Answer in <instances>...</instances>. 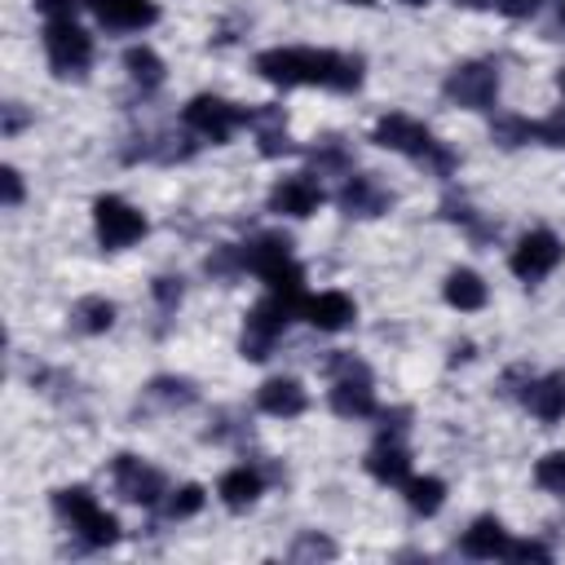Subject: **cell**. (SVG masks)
Wrapping results in <instances>:
<instances>
[{"label":"cell","mask_w":565,"mask_h":565,"mask_svg":"<svg viewBox=\"0 0 565 565\" xmlns=\"http://www.w3.org/2000/svg\"><path fill=\"white\" fill-rule=\"evenodd\" d=\"M97 22L115 26V31H141L150 22H159V4L154 0H84Z\"/></svg>","instance_id":"11"},{"label":"cell","mask_w":565,"mask_h":565,"mask_svg":"<svg viewBox=\"0 0 565 565\" xmlns=\"http://www.w3.org/2000/svg\"><path fill=\"white\" fill-rule=\"evenodd\" d=\"M44 53H49V66L57 75H84L88 62H93V40L71 18H49V26H44Z\"/></svg>","instance_id":"5"},{"label":"cell","mask_w":565,"mask_h":565,"mask_svg":"<svg viewBox=\"0 0 565 565\" xmlns=\"http://www.w3.org/2000/svg\"><path fill=\"white\" fill-rule=\"evenodd\" d=\"M93 221H97V238H102V247H128V243H137L141 234H146V216L132 207V203H124V199H115V194H102L97 203H93Z\"/></svg>","instance_id":"6"},{"label":"cell","mask_w":565,"mask_h":565,"mask_svg":"<svg viewBox=\"0 0 565 565\" xmlns=\"http://www.w3.org/2000/svg\"><path fill=\"white\" fill-rule=\"evenodd\" d=\"M402 4H428V0H402Z\"/></svg>","instance_id":"37"},{"label":"cell","mask_w":565,"mask_h":565,"mask_svg":"<svg viewBox=\"0 0 565 565\" xmlns=\"http://www.w3.org/2000/svg\"><path fill=\"white\" fill-rule=\"evenodd\" d=\"M150 397H163V402L190 406V402H194V388H190L185 380H168V375H163V380H154V384H150Z\"/></svg>","instance_id":"28"},{"label":"cell","mask_w":565,"mask_h":565,"mask_svg":"<svg viewBox=\"0 0 565 565\" xmlns=\"http://www.w3.org/2000/svg\"><path fill=\"white\" fill-rule=\"evenodd\" d=\"M115 486H119V494L128 499V503H159L163 499V477L150 468V463H141L137 455H119L115 459Z\"/></svg>","instance_id":"10"},{"label":"cell","mask_w":565,"mask_h":565,"mask_svg":"<svg viewBox=\"0 0 565 565\" xmlns=\"http://www.w3.org/2000/svg\"><path fill=\"white\" fill-rule=\"evenodd\" d=\"M331 411L344 419H366L375 415V393H371V375H340L331 384Z\"/></svg>","instance_id":"13"},{"label":"cell","mask_w":565,"mask_h":565,"mask_svg":"<svg viewBox=\"0 0 565 565\" xmlns=\"http://www.w3.org/2000/svg\"><path fill=\"white\" fill-rule=\"evenodd\" d=\"M534 481H539L547 494H565V450H547V455L534 463Z\"/></svg>","instance_id":"26"},{"label":"cell","mask_w":565,"mask_h":565,"mask_svg":"<svg viewBox=\"0 0 565 565\" xmlns=\"http://www.w3.org/2000/svg\"><path fill=\"white\" fill-rule=\"evenodd\" d=\"M561 26H565V0H561Z\"/></svg>","instance_id":"38"},{"label":"cell","mask_w":565,"mask_h":565,"mask_svg":"<svg viewBox=\"0 0 565 565\" xmlns=\"http://www.w3.org/2000/svg\"><path fill=\"white\" fill-rule=\"evenodd\" d=\"M291 556H296V561H305V556H335V547H331L327 539H318V534H305V539L291 547Z\"/></svg>","instance_id":"30"},{"label":"cell","mask_w":565,"mask_h":565,"mask_svg":"<svg viewBox=\"0 0 565 565\" xmlns=\"http://www.w3.org/2000/svg\"><path fill=\"white\" fill-rule=\"evenodd\" d=\"M371 141L384 146V150L411 154V159H419V163H433L437 172H450V168H455V154H450L419 119H411V115H384V119L375 124Z\"/></svg>","instance_id":"2"},{"label":"cell","mask_w":565,"mask_h":565,"mask_svg":"<svg viewBox=\"0 0 565 565\" xmlns=\"http://www.w3.org/2000/svg\"><path fill=\"white\" fill-rule=\"evenodd\" d=\"M561 256H565V247H561V238L552 234V230H534V234H525L516 247H512V274L521 278V282H539V278H547L556 265H561Z\"/></svg>","instance_id":"8"},{"label":"cell","mask_w":565,"mask_h":565,"mask_svg":"<svg viewBox=\"0 0 565 565\" xmlns=\"http://www.w3.org/2000/svg\"><path fill=\"white\" fill-rule=\"evenodd\" d=\"M124 71H128V79L141 84V88H154V84L163 79V62H159V53L146 49V44H132V49L124 53Z\"/></svg>","instance_id":"23"},{"label":"cell","mask_w":565,"mask_h":565,"mask_svg":"<svg viewBox=\"0 0 565 565\" xmlns=\"http://www.w3.org/2000/svg\"><path fill=\"white\" fill-rule=\"evenodd\" d=\"M441 88H446L450 102H459V106H468V110H486V106H494L499 71H494L490 62H463V66H455V71L446 75Z\"/></svg>","instance_id":"7"},{"label":"cell","mask_w":565,"mask_h":565,"mask_svg":"<svg viewBox=\"0 0 565 565\" xmlns=\"http://www.w3.org/2000/svg\"><path fill=\"white\" fill-rule=\"evenodd\" d=\"M18 128H22V110H18V106H4V132L13 137Z\"/></svg>","instance_id":"35"},{"label":"cell","mask_w":565,"mask_h":565,"mask_svg":"<svg viewBox=\"0 0 565 565\" xmlns=\"http://www.w3.org/2000/svg\"><path fill=\"white\" fill-rule=\"evenodd\" d=\"M203 508V486H181V490H172V499L163 503V512L172 516V521H185V516H194Z\"/></svg>","instance_id":"27"},{"label":"cell","mask_w":565,"mask_h":565,"mask_svg":"<svg viewBox=\"0 0 565 565\" xmlns=\"http://www.w3.org/2000/svg\"><path fill=\"white\" fill-rule=\"evenodd\" d=\"M287 260H291V243H287L282 234H260V238L243 252V265H247V269H256L260 278H265L269 269L287 265Z\"/></svg>","instance_id":"20"},{"label":"cell","mask_w":565,"mask_h":565,"mask_svg":"<svg viewBox=\"0 0 565 565\" xmlns=\"http://www.w3.org/2000/svg\"><path fill=\"white\" fill-rule=\"evenodd\" d=\"M221 499H225V508H234V512H243V508H252L256 503V494H260V472L256 468H230L225 477H221Z\"/></svg>","instance_id":"22"},{"label":"cell","mask_w":565,"mask_h":565,"mask_svg":"<svg viewBox=\"0 0 565 565\" xmlns=\"http://www.w3.org/2000/svg\"><path fill=\"white\" fill-rule=\"evenodd\" d=\"M256 406H260L265 415L291 419V415H300V411L309 406V397H305V388H300L296 380H265L260 393H256Z\"/></svg>","instance_id":"15"},{"label":"cell","mask_w":565,"mask_h":565,"mask_svg":"<svg viewBox=\"0 0 565 565\" xmlns=\"http://www.w3.org/2000/svg\"><path fill=\"white\" fill-rule=\"evenodd\" d=\"M455 4H468V9H486V4H494V0H455Z\"/></svg>","instance_id":"36"},{"label":"cell","mask_w":565,"mask_h":565,"mask_svg":"<svg viewBox=\"0 0 565 565\" xmlns=\"http://www.w3.org/2000/svg\"><path fill=\"white\" fill-rule=\"evenodd\" d=\"M35 4H40L49 18H71V13H75V4H84V0H35Z\"/></svg>","instance_id":"33"},{"label":"cell","mask_w":565,"mask_h":565,"mask_svg":"<svg viewBox=\"0 0 565 565\" xmlns=\"http://www.w3.org/2000/svg\"><path fill=\"white\" fill-rule=\"evenodd\" d=\"M463 552L468 556H481V561H494L508 552V530L494 521V516H477L463 534Z\"/></svg>","instance_id":"19"},{"label":"cell","mask_w":565,"mask_h":565,"mask_svg":"<svg viewBox=\"0 0 565 565\" xmlns=\"http://www.w3.org/2000/svg\"><path fill=\"white\" fill-rule=\"evenodd\" d=\"M4 207H18L22 203V172L18 168H4Z\"/></svg>","instance_id":"31"},{"label":"cell","mask_w":565,"mask_h":565,"mask_svg":"<svg viewBox=\"0 0 565 565\" xmlns=\"http://www.w3.org/2000/svg\"><path fill=\"white\" fill-rule=\"evenodd\" d=\"M561 93H565V71H561Z\"/></svg>","instance_id":"39"},{"label":"cell","mask_w":565,"mask_h":565,"mask_svg":"<svg viewBox=\"0 0 565 565\" xmlns=\"http://www.w3.org/2000/svg\"><path fill=\"white\" fill-rule=\"evenodd\" d=\"M256 71L282 88L318 84V88L353 93L362 84V57L335 53V49H265L256 53Z\"/></svg>","instance_id":"1"},{"label":"cell","mask_w":565,"mask_h":565,"mask_svg":"<svg viewBox=\"0 0 565 565\" xmlns=\"http://www.w3.org/2000/svg\"><path fill=\"white\" fill-rule=\"evenodd\" d=\"M366 472H371L375 481H384V486H402V481L411 477V455H406L397 441L380 437V441L371 446V455H366Z\"/></svg>","instance_id":"16"},{"label":"cell","mask_w":565,"mask_h":565,"mask_svg":"<svg viewBox=\"0 0 565 565\" xmlns=\"http://www.w3.org/2000/svg\"><path fill=\"white\" fill-rule=\"evenodd\" d=\"M53 508H57V512L71 521V530H75L84 543H93V547H106V543L119 539V521H115L106 508H97L84 486L57 490V494H53Z\"/></svg>","instance_id":"4"},{"label":"cell","mask_w":565,"mask_h":565,"mask_svg":"<svg viewBox=\"0 0 565 565\" xmlns=\"http://www.w3.org/2000/svg\"><path fill=\"white\" fill-rule=\"evenodd\" d=\"M300 313H305L318 331H340V327L353 322V300H349L344 291H318V296H309V300L300 305Z\"/></svg>","instance_id":"14"},{"label":"cell","mask_w":565,"mask_h":565,"mask_svg":"<svg viewBox=\"0 0 565 565\" xmlns=\"http://www.w3.org/2000/svg\"><path fill=\"white\" fill-rule=\"evenodd\" d=\"M503 556H508V561H552V552H547L543 543H534V539H525V543H508Z\"/></svg>","instance_id":"29"},{"label":"cell","mask_w":565,"mask_h":565,"mask_svg":"<svg viewBox=\"0 0 565 565\" xmlns=\"http://www.w3.org/2000/svg\"><path fill=\"white\" fill-rule=\"evenodd\" d=\"M318 203H322V190L309 177H282L269 190V212H282V216H309L318 212Z\"/></svg>","instance_id":"12"},{"label":"cell","mask_w":565,"mask_h":565,"mask_svg":"<svg viewBox=\"0 0 565 565\" xmlns=\"http://www.w3.org/2000/svg\"><path fill=\"white\" fill-rule=\"evenodd\" d=\"M71 318H75V327H79V331L97 335V331H106V327L115 322V305H110V300H102V296H84V300L71 309Z\"/></svg>","instance_id":"25"},{"label":"cell","mask_w":565,"mask_h":565,"mask_svg":"<svg viewBox=\"0 0 565 565\" xmlns=\"http://www.w3.org/2000/svg\"><path fill=\"white\" fill-rule=\"evenodd\" d=\"M525 406L543 424H556L565 415V375H543V380L525 384Z\"/></svg>","instance_id":"17"},{"label":"cell","mask_w":565,"mask_h":565,"mask_svg":"<svg viewBox=\"0 0 565 565\" xmlns=\"http://www.w3.org/2000/svg\"><path fill=\"white\" fill-rule=\"evenodd\" d=\"M494 4H499L508 18H525V13H534V9H539V0H494Z\"/></svg>","instance_id":"34"},{"label":"cell","mask_w":565,"mask_h":565,"mask_svg":"<svg viewBox=\"0 0 565 565\" xmlns=\"http://www.w3.org/2000/svg\"><path fill=\"white\" fill-rule=\"evenodd\" d=\"M340 207L349 216H380L388 207V194L371 181V177H349L344 190H340Z\"/></svg>","instance_id":"18"},{"label":"cell","mask_w":565,"mask_h":565,"mask_svg":"<svg viewBox=\"0 0 565 565\" xmlns=\"http://www.w3.org/2000/svg\"><path fill=\"white\" fill-rule=\"evenodd\" d=\"M154 300L159 305H177L181 300V278H154Z\"/></svg>","instance_id":"32"},{"label":"cell","mask_w":565,"mask_h":565,"mask_svg":"<svg viewBox=\"0 0 565 565\" xmlns=\"http://www.w3.org/2000/svg\"><path fill=\"white\" fill-rule=\"evenodd\" d=\"M353 4H371V0H353Z\"/></svg>","instance_id":"40"},{"label":"cell","mask_w":565,"mask_h":565,"mask_svg":"<svg viewBox=\"0 0 565 565\" xmlns=\"http://www.w3.org/2000/svg\"><path fill=\"white\" fill-rule=\"evenodd\" d=\"M300 309V296H282V291H269L252 313H247V327H243V358H269L274 340L287 331L291 313Z\"/></svg>","instance_id":"3"},{"label":"cell","mask_w":565,"mask_h":565,"mask_svg":"<svg viewBox=\"0 0 565 565\" xmlns=\"http://www.w3.org/2000/svg\"><path fill=\"white\" fill-rule=\"evenodd\" d=\"M185 124L199 132V137H207V141H230V132L243 124V110L238 106H230V102H221V97H212V93H199L190 106H185Z\"/></svg>","instance_id":"9"},{"label":"cell","mask_w":565,"mask_h":565,"mask_svg":"<svg viewBox=\"0 0 565 565\" xmlns=\"http://www.w3.org/2000/svg\"><path fill=\"white\" fill-rule=\"evenodd\" d=\"M402 490H406V503H411L415 512H424V516H433V512L446 503V486H441L437 477H406Z\"/></svg>","instance_id":"24"},{"label":"cell","mask_w":565,"mask_h":565,"mask_svg":"<svg viewBox=\"0 0 565 565\" xmlns=\"http://www.w3.org/2000/svg\"><path fill=\"white\" fill-rule=\"evenodd\" d=\"M446 305H455V309H463V313L481 309V305H486V282H481V274H472V269H450V274H446Z\"/></svg>","instance_id":"21"}]
</instances>
